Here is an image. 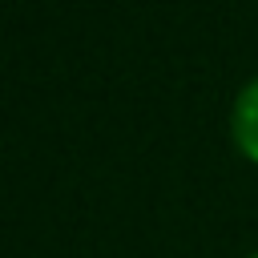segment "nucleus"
<instances>
[{
  "instance_id": "1",
  "label": "nucleus",
  "mask_w": 258,
  "mask_h": 258,
  "mask_svg": "<svg viewBox=\"0 0 258 258\" xmlns=\"http://www.w3.org/2000/svg\"><path fill=\"white\" fill-rule=\"evenodd\" d=\"M230 133L238 141V149L258 161V77L234 97V113H230Z\"/></svg>"
},
{
  "instance_id": "2",
  "label": "nucleus",
  "mask_w": 258,
  "mask_h": 258,
  "mask_svg": "<svg viewBox=\"0 0 258 258\" xmlns=\"http://www.w3.org/2000/svg\"><path fill=\"white\" fill-rule=\"evenodd\" d=\"M250 258H258V254H250Z\"/></svg>"
}]
</instances>
